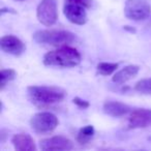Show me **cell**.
<instances>
[{"label":"cell","instance_id":"19","mask_svg":"<svg viewBox=\"0 0 151 151\" xmlns=\"http://www.w3.org/2000/svg\"><path fill=\"white\" fill-rule=\"evenodd\" d=\"M65 1H69V2H75L85 6L86 9H89L92 4V0H65Z\"/></svg>","mask_w":151,"mask_h":151},{"label":"cell","instance_id":"20","mask_svg":"<svg viewBox=\"0 0 151 151\" xmlns=\"http://www.w3.org/2000/svg\"><path fill=\"white\" fill-rule=\"evenodd\" d=\"M123 28L125 30H128V31H130V32H136V30H134V28H129V26H124Z\"/></svg>","mask_w":151,"mask_h":151},{"label":"cell","instance_id":"7","mask_svg":"<svg viewBox=\"0 0 151 151\" xmlns=\"http://www.w3.org/2000/svg\"><path fill=\"white\" fill-rule=\"evenodd\" d=\"M63 14L70 23L76 25H84L88 20L86 7L75 2L65 1L63 6Z\"/></svg>","mask_w":151,"mask_h":151},{"label":"cell","instance_id":"11","mask_svg":"<svg viewBox=\"0 0 151 151\" xmlns=\"http://www.w3.org/2000/svg\"><path fill=\"white\" fill-rule=\"evenodd\" d=\"M12 144L17 151H35L36 146L33 138L30 134L21 132L16 134L12 138Z\"/></svg>","mask_w":151,"mask_h":151},{"label":"cell","instance_id":"18","mask_svg":"<svg viewBox=\"0 0 151 151\" xmlns=\"http://www.w3.org/2000/svg\"><path fill=\"white\" fill-rule=\"evenodd\" d=\"M73 103L75 104L76 106H78L79 108H81V109H87V108H89V106H90L89 101L80 99V97H75V99H73Z\"/></svg>","mask_w":151,"mask_h":151},{"label":"cell","instance_id":"22","mask_svg":"<svg viewBox=\"0 0 151 151\" xmlns=\"http://www.w3.org/2000/svg\"><path fill=\"white\" fill-rule=\"evenodd\" d=\"M16 1H25V0H16Z\"/></svg>","mask_w":151,"mask_h":151},{"label":"cell","instance_id":"6","mask_svg":"<svg viewBox=\"0 0 151 151\" xmlns=\"http://www.w3.org/2000/svg\"><path fill=\"white\" fill-rule=\"evenodd\" d=\"M36 18L40 24L47 27L54 25L58 19L56 0H42L36 9Z\"/></svg>","mask_w":151,"mask_h":151},{"label":"cell","instance_id":"9","mask_svg":"<svg viewBox=\"0 0 151 151\" xmlns=\"http://www.w3.org/2000/svg\"><path fill=\"white\" fill-rule=\"evenodd\" d=\"M40 147L44 151L73 150V144L68 138L63 136H54L44 139L40 142Z\"/></svg>","mask_w":151,"mask_h":151},{"label":"cell","instance_id":"16","mask_svg":"<svg viewBox=\"0 0 151 151\" xmlns=\"http://www.w3.org/2000/svg\"><path fill=\"white\" fill-rule=\"evenodd\" d=\"M118 68V63H111V62H101L97 64L96 69L99 75L101 76H110L115 73Z\"/></svg>","mask_w":151,"mask_h":151},{"label":"cell","instance_id":"13","mask_svg":"<svg viewBox=\"0 0 151 151\" xmlns=\"http://www.w3.org/2000/svg\"><path fill=\"white\" fill-rule=\"evenodd\" d=\"M139 71H140V66H139V65H134V64L126 65L125 67L120 69L119 71H117V73L113 76L112 81H113L115 84H118V85L125 84L126 82H128L129 80L134 79L139 73Z\"/></svg>","mask_w":151,"mask_h":151},{"label":"cell","instance_id":"17","mask_svg":"<svg viewBox=\"0 0 151 151\" xmlns=\"http://www.w3.org/2000/svg\"><path fill=\"white\" fill-rule=\"evenodd\" d=\"M134 90L141 94L151 95V78H146L139 81L134 86Z\"/></svg>","mask_w":151,"mask_h":151},{"label":"cell","instance_id":"8","mask_svg":"<svg viewBox=\"0 0 151 151\" xmlns=\"http://www.w3.org/2000/svg\"><path fill=\"white\" fill-rule=\"evenodd\" d=\"M151 126V109H137L132 111L127 121L128 129L147 128Z\"/></svg>","mask_w":151,"mask_h":151},{"label":"cell","instance_id":"12","mask_svg":"<svg viewBox=\"0 0 151 151\" xmlns=\"http://www.w3.org/2000/svg\"><path fill=\"white\" fill-rule=\"evenodd\" d=\"M103 110L107 115L112 117H122L132 112V108L128 105L114 101H106L103 106Z\"/></svg>","mask_w":151,"mask_h":151},{"label":"cell","instance_id":"3","mask_svg":"<svg viewBox=\"0 0 151 151\" xmlns=\"http://www.w3.org/2000/svg\"><path fill=\"white\" fill-rule=\"evenodd\" d=\"M33 40L37 44L63 47L75 42L76 35L66 30H40L33 34Z\"/></svg>","mask_w":151,"mask_h":151},{"label":"cell","instance_id":"5","mask_svg":"<svg viewBox=\"0 0 151 151\" xmlns=\"http://www.w3.org/2000/svg\"><path fill=\"white\" fill-rule=\"evenodd\" d=\"M123 12L127 19L132 21H142L149 17L151 6L148 0H126Z\"/></svg>","mask_w":151,"mask_h":151},{"label":"cell","instance_id":"4","mask_svg":"<svg viewBox=\"0 0 151 151\" xmlns=\"http://www.w3.org/2000/svg\"><path fill=\"white\" fill-rule=\"evenodd\" d=\"M58 118L51 112H40L34 114L30 119L32 130L40 134H50L58 126Z\"/></svg>","mask_w":151,"mask_h":151},{"label":"cell","instance_id":"21","mask_svg":"<svg viewBox=\"0 0 151 151\" xmlns=\"http://www.w3.org/2000/svg\"><path fill=\"white\" fill-rule=\"evenodd\" d=\"M148 141H149V142L151 143V137H149V138H148Z\"/></svg>","mask_w":151,"mask_h":151},{"label":"cell","instance_id":"1","mask_svg":"<svg viewBox=\"0 0 151 151\" xmlns=\"http://www.w3.org/2000/svg\"><path fill=\"white\" fill-rule=\"evenodd\" d=\"M27 93L31 103L37 107H49L61 103L66 95L64 89L56 86H29Z\"/></svg>","mask_w":151,"mask_h":151},{"label":"cell","instance_id":"10","mask_svg":"<svg viewBox=\"0 0 151 151\" xmlns=\"http://www.w3.org/2000/svg\"><path fill=\"white\" fill-rule=\"evenodd\" d=\"M0 48L3 52L14 56H20L25 51V45L20 38L14 35H4L0 40Z\"/></svg>","mask_w":151,"mask_h":151},{"label":"cell","instance_id":"14","mask_svg":"<svg viewBox=\"0 0 151 151\" xmlns=\"http://www.w3.org/2000/svg\"><path fill=\"white\" fill-rule=\"evenodd\" d=\"M94 134H95L94 127L92 125H86L79 130L78 136H77V141L81 145L87 144L93 138Z\"/></svg>","mask_w":151,"mask_h":151},{"label":"cell","instance_id":"2","mask_svg":"<svg viewBox=\"0 0 151 151\" xmlns=\"http://www.w3.org/2000/svg\"><path fill=\"white\" fill-rule=\"evenodd\" d=\"M42 62L47 66L75 67L81 62V54L73 47L63 46L45 54Z\"/></svg>","mask_w":151,"mask_h":151},{"label":"cell","instance_id":"15","mask_svg":"<svg viewBox=\"0 0 151 151\" xmlns=\"http://www.w3.org/2000/svg\"><path fill=\"white\" fill-rule=\"evenodd\" d=\"M17 77V73L14 69H1L0 71V90H3L7 83L13 81Z\"/></svg>","mask_w":151,"mask_h":151}]
</instances>
